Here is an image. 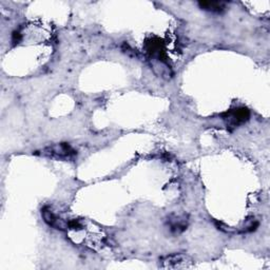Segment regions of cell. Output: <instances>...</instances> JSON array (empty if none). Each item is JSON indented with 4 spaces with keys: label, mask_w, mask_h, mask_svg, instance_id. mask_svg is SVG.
<instances>
[{
    "label": "cell",
    "mask_w": 270,
    "mask_h": 270,
    "mask_svg": "<svg viewBox=\"0 0 270 270\" xmlns=\"http://www.w3.org/2000/svg\"><path fill=\"white\" fill-rule=\"evenodd\" d=\"M42 156L46 158L54 159V160H61V161H68L73 160L76 155V151L71 147L70 145L66 143L56 144L53 146H50L45 148L44 150L40 151Z\"/></svg>",
    "instance_id": "cell-1"
},
{
    "label": "cell",
    "mask_w": 270,
    "mask_h": 270,
    "mask_svg": "<svg viewBox=\"0 0 270 270\" xmlns=\"http://www.w3.org/2000/svg\"><path fill=\"white\" fill-rule=\"evenodd\" d=\"M188 263V259L186 255L184 254H174L167 257L164 261H162V267L164 268H182L186 267Z\"/></svg>",
    "instance_id": "cell-4"
},
{
    "label": "cell",
    "mask_w": 270,
    "mask_h": 270,
    "mask_svg": "<svg viewBox=\"0 0 270 270\" xmlns=\"http://www.w3.org/2000/svg\"><path fill=\"white\" fill-rule=\"evenodd\" d=\"M168 226L174 233H181L187 229L188 219L185 216H172L168 218Z\"/></svg>",
    "instance_id": "cell-3"
},
{
    "label": "cell",
    "mask_w": 270,
    "mask_h": 270,
    "mask_svg": "<svg viewBox=\"0 0 270 270\" xmlns=\"http://www.w3.org/2000/svg\"><path fill=\"white\" fill-rule=\"evenodd\" d=\"M198 5L202 10L215 12V13H221L225 10L226 2L223 1H201L198 2Z\"/></svg>",
    "instance_id": "cell-5"
},
{
    "label": "cell",
    "mask_w": 270,
    "mask_h": 270,
    "mask_svg": "<svg viewBox=\"0 0 270 270\" xmlns=\"http://www.w3.org/2000/svg\"><path fill=\"white\" fill-rule=\"evenodd\" d=\"M250 112L247 108H237L227 112L223 116L224 122L229 128H237L249 119Z\"/></svg>",
    "instance_id": "cell-2"
}]
</instances>
